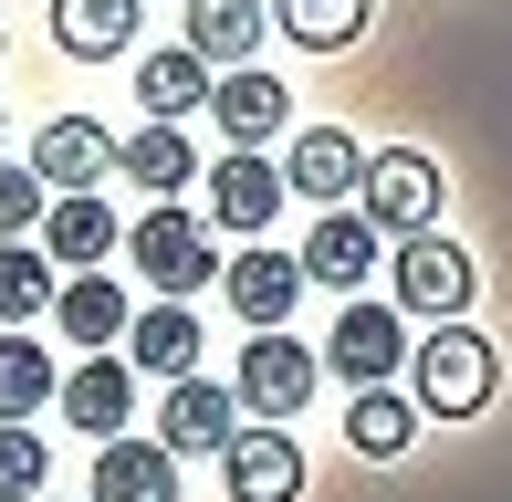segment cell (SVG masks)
<instances>
[{
  "instance_id": "cell-1",
  "label": "cell",
  "mask_w": 512,
  "mask_h": 502,
  "mask_svg": "<svg viewBox=\"0 0 512 502\" xmlns=\"http://www.w3.org/2000/svg\"><path fill=\"white\" fill-rule=\"evenodd\" d=\"M126 262L147 272V283L168 293V304H178V293H199L209 272H220V251H209V231H199L189 210H178V199H157V210L126 231Z\"/></svg>"
},
{
  "instance_id": "cell-2",
  "label": "cell",
  "mask_w": 512,
  "mask_h": 502,
  "mask_svg": "<svg viewBox=\"0 0 512 502\" xmlns=\"http://www.w3.org/2000/svg\"><path fill=\"white\" fill-rule=\"evenodd\" d=\"M492 377H502V356H492V335H471V325L418 346V408H429V419H471V408L492 398Z\"/></svg>"
},
{
  "instance_id": "cell-3",
  "label": "cell",
  "mask_w": 512,
  "mask_h": 502,
  "mask_svg": "<svg viewBox=\"0 0 512 502\" xmlns=\"http://www.w3.org/2000/svg\"><path fill=\"white\" fill-rule=\"evenodd\" d=\"M356 210L377 220L387 241H418L439 220V168L418 147H387V157H366V189H356Z\"/></svg>"
},
{
  "instance_id": "cell-4",
  "label": "cell",
  "mask_w": 512,
  "mask_h": 502,
  "mask_svg": "<svg viewBox=\"0 0 512 502\" xmlns=\"http://www.w3.org/2000/svg\"><path fill=\"white\" fill-rule=\"evenodd\" d=\"M471 251L460 241H439V231H418V241H398V314H439V325H460L471 314Z\"/></svg>"
},
{
  "instance_id": "cell-5",
  "label": "cell",
  "mask_w": 512,
  "mask_h": 502,
  "mask_svg": "<svg viewBox=\"0 0 512 502\" xmlns=\"http://www.w3.org/2000/svg\"><path fill=\"white\" fill-rule=\"evenodd\" d=\"M398 356H408V314H398V304H345L335 335H324V367L356 377V387H387V377H398Z\"/></svg>"
},
{
  "instance_id": "cell-6",
  "label": "cell",
  "mask_w": 512,
  "mask_h": 502,
  "mask_svg": "<svg viewBox=\"0 0 512 502\" xmlns=\"http://www.w3.org/2000/svg\"><path fill=\"white\" fill-rule=\"evenodd\" d=\"M157 440H168L178 461H199V450H230V440H241V387L178 377V387H168V408H157Z\"/></svg>"
},
{
  "instance_id": "cell-7",
  "label": "cell",
  "mask_w": 512,
  "mask_h": 502,
  "mask_svg": "<svg viewBox=\"0 0 512 502\" xmlns=\"http://www.w3.org/2000/svg\"><path fill=\"white\" fill-rule=\"evenodd\" d=\"M283 189H304L314 210H345V199L366 189V147L345 126H304L293 136V157H283Z\"/></svg>"
},
{
  "instance_id": "cell-8",
  "label": "cell",
  "mask_w": 512,
  "mask_h": 502,
  "mask_svg": "<svg viewBox=\"0 0 512 502\" xmlns=\"http://www.w3.org/2000/svg\"><path fill=\"white\" fill-rule=\"evenodd\" d=\"M32 168H42V189H53V199L105 189V178H115V136H105L95 116H53V126L32 136Z\"/></svg>"
},
{
  "instance_id": "cell-9",
  "label": "cell",
  "mask_w": 512,
  "mask_h": 502,
  "mask_svg": "<svg viewBox=\"0 0 512 502\" xmlns=\"http://www.w3.org/2000/svg\"><path fill=\"white\" fill-rule=\"evenodd\" d=\"M272 210H283V168H272L262 147H230L220 168H209V220H220V231H272Z\"/></svg>"
},
{
  "instance_id": "cell-10",
  "label": "cell",
  "mask_w": 512,
  "mask_h": 502,
  "mask_svg": "<svg viewBox=\"0 0 512 502\" xmlns=\"http://www.w3.org/2000/svg\"><path fill=\"white\" fill-rule=\"evenodd\" d=\"M220 482H230V502H304V450L283 429H241L220 450Z\"/></svg>"
},
{
  "instance_id": "cell-11",
  "label": "cell",
  "mask_w": 512,
  "mask_h": 502,
  "mask_svg": "<svg viewBox=\"0 0 512 502\" xmlns=\"http://www.w3.org/2000/svg\"><path fill=\"white\" fill-rule=\"evenodd\" d=\"M314 346H293V335H251L241 346V398L262 408V419H293V408L314 398Z\"/></svg>"
},
{
  "instance_id": "cell-12",
  "label": "cell",
  "mask_w": 512,
  "mask_h": 502,
  "mask_svg": "<svg viewBox=\"0 0 512 502\" xmlns=\"http://www.w3.org/2000/svg\"><path fill=\"white\" fill-rule=\"evenodd\" d=\"M377 251H387V231L366 210H324L314 220V241L293 251V262H304V283H335V293H356L366 272H377Z\"/></svg>"
},
{
  "instance_id": "cell-13",
  "label": "cell",
  "mask_w": 512,
  "mask_h": 502,
  "mask_svg": "<svg viewBox=\"0 0 512 502\" xmlns=\"http://www.w3.org/2000/svg\"><path fill=\"white\" fill-rule=\"evenodd\" d=\"M95 502H178V450L168 440H105L95 450Z\"/></svg>"
},
{
  "instance_id": "cell-14",
  "label": "cell",
  "mask_w": 512,
  "mask_h": 502,
  "mask_svg": "<svg viewBox=\"0 0 512 502\" xmlns=\"http://www.w3.org/2000/svg\"><path fill=\"white\" fill-rule=\"evenodd\" d=\"M209 116H220V136H230V147H262V136H283L293 95L262 74V63H241V74H220V84H209Z\"/></svg>"
},
{
  "instance_id": "cell-15",
  "label": "cell",
  "mask_w": 512,
  "mask_h": 502,
  "mask_svg": "<svg viewBox=\"0 0 512 502\" xmlns=\"http://www.w3.org/2000/svg\"><path fill=\"white\" fill-rule=\"evenodd\" d=\"M220 283H230V314L272 335V325L293 314V293H304V262H293V251H241V262H230Z\"/></svg>"
},
{
  "instance_id": "cell-16",
  "label": "cell",
  "mask_w": 512,
  "mask_h": 502,
  "mask_svg": "<svg viewBox=\"0 0 512 502\" xmlns=\"http://www.w3.org/2000/svg\"><path fill=\"white\" fill-rule=\"evenodd\" d=\"M262 0H189V53L209 63V74H241L251 53H262Z\"/></svg>"
},
{
  "instance_id": "cell-17",
  "label": "cell",
  "mask_w": 512,
  "mask_h": 502,
  "mask_svg": "<svg viewBox=\"0 0 512 502\" xmlns=\"http://www.w3.org/2000/svg\"><path fill=\"white\" fill-rule=\"evenodd\" d=\"M115 241H126V231H115V210H105L95 189H74V199H53V210H42V262H74V272H95Z\"/></svg>"
},
{
  "instance_id": "cell-18",
  "label": "cell",
  "mask_w": 512,
  "mask_h": 502,
  "mask_svg": "<svg viewBox=\"0 0 512 502\" xmlns=\"http://www.w3.org/2000/svg\"><path fill=\"white\" fill-rule=\"evenodd\" d=\"M126 367L136 377H199V325H189V314H178V304H147V314H136V325H126Z\"/></svg>"
},
{
  "instance_id": "cell-19",
  "label": "cell",
  "mask_w": 512,
  "mask_h": 502,
  "mask_svg": "<svg viewBox=\"0 0 512 502\" xmlns=\"http://www.w3.org/2000/svg\"><path fill=\"white\" fill-rule=\"evenodd\" d=\"M63 398H74V429H84V440H126V408H136V367H126V356H84Z\"/></svg>"
},
{
  "instance_id": "cell-20",
  "label": "cell",
  "mask_w": 512,
  "mask_h": 502,
  "mask_svg": "<svg viewBox=\"0 0 512 502\" xmlns=\"http://www.w3.org/2000/svg\"><path fill=\"white\" fill-rule=\"evenodd\" d=\"M136 11H147V0H53V42L74 63H105V53L136 42Z\"/></svg>"
},
{
  "instance_id": "cell-21",
  "label": "cell",
  "mask_w": 512,
  "mask_h": 502,
  "mask_svg": "<svg viewBox=\"0 0 512 502\" xmlns=\"http://www.w3.org/2000/svg\"><path fill=\"white\" fill-rule=\"evenodd\" d=\"M209 84H220V74H209L189 42H168V53H147V63H136V105H147L157 126H178L189 105H209Z\"/></svg>"
},
{
  "instance_id": "cell-22",
  "label": "cell",
  "mask_w": 512,
  "mask_h": 502,
  "mask_svg": "<svg viewBox=\"0 0 512 502\" xmlns=\"http://www.w3.org/2000/svg\"><path fill=\"white\" fill-rule=\"evenodd\" d=\"M115 168H126L147 199H178V189L199 178V157H189V136H178V126H157V116H147V126L126 136V147H115Z\"/></svg>"
},
{
  "instance_id": "cell-23",
  "label": "cell",
  "mask_w": 512,
  "mask_h": 502,
  "mask_svg": "<svg viewBox=\"0 0 512 502\" xmlns=\"http://www.w3.org/2000/svg\"><path fill=\"white\" fill-rule=\"evenodd\" d=\"M53 314H63V335H74V346H115V335L136 325V304L105 283V272H74V283L53 293Z\"/></svg>"
},
{
  "instance_id": "cell-24",
  "label": "cell",
  "mask_w": 512,
  "mask_h": 502,
  "mask_svg": "<svg viewBox=\"0 0 512 502\" xmlns=\"http://www.w3.org/2000/svg\"><path fill=\"white\" fill-rule=\"evenodd\" d=\"M366 11H377V0H272V21H283L304 53H345V42L366 32Z\"/></svg>"
},
{
  "instance_id": "cell-25",
  "label": "cell",
  "mask_w": 512,
  "mask_h": 502,
  "mask_svg": "<svg viewBox=\"0 0 512 502\" xmlns=\"http://www.w3.org/2000/svg\"><path fill=\"white\" fill-rule=\"evenodd\" d=\"M408 429H418V408L398 398V387H356V408H345V440H356L366 461H398Z\"/></svg>"
},
{
  "instance_id": "cell-26",
  "label": "cell",
  "mask_w": 512,
  "mask_h": 502,
  "mask_svg": "<svg viewBox=\"0 0 512 502\" xmlns=\"http://www.w3.org/2000/svg\"><path fill=\"white\" fill-rule=\"evenodd\" d=\"M53 387H63V377H53V356H42L32 335H0V419H32Z\"/></svg>"
},
{
  "instance_id": "cell-27",
  "label": "cell",
  "mask_w": 512,
  "mask_h": 502,
  "mask_svg": "<svg viewBox=\"0 0 512 502\" xmlns=\"http://www.w3.org/2000/svg\"><path fill=\"white\" fill-rule=\"evenodd\" d=\"M53 304V262L21 241H0V325H32V314Z\"/></svg>"
},
{
  "instance_id": "cell-28",
  "label": "cell",
  "mask_w": 512,
  "mask_h": 502,
  "mask_svg": "<svg viewBox=\"0 0 512 502\" xmlns=\"http://www.w3.org/2000/svg\"><path fill=\"white\" fill-rule=\"evenodd\" d=\"M42 471H53V461H42V440H32L21 419H0V502H42Z\"/></svg>"
},
{
  "instance_id": "cell-29",
  "label": "cell",
  "mask_w": 512,
  "mask_h": 502,
  "mask_svg": "<svg viewBox=\"0 0 512 502\" xmlns=\"http://www.w3.org/2000/svg\"><path fill=\"white\" fill-rule=\"evenodd\" d=\"M42 210H53V189H42V168H0V241L42 231Z\"/></svg>"
}]
</instances>
